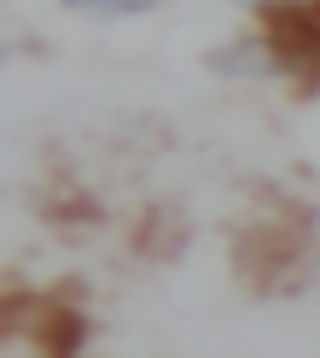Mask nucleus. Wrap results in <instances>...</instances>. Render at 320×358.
Here are the masks:
<instances>
[{"label": "nucleus", "mask_w": 320, "mask_h": 358, "mask_svg": "<svg viewBox=\"0 0 320 358\" xmlns=\"http://www.w3.org/2000/svg\"><path fill=\"white\" fill-rule=\"evenodd\" d=\"M261 44L272 55V66L293 71V82L304 92L320 87V17L310 6L272 0V6L261 11Z\"/></svg>", "instance_id": "obj_1"}, {"label": "nucleus", "mask_w": 320, "mask_h": 358, "mask_svg": "<svg viewBox=\"0 0 320 358\" xmlns=\"http://www.w3.org/2000/svg\"><path fill=\"white\" fill-rule=\"evenodd\" d=\"M206 66L212 71H223V76H245V71H255V76H266L272 66V55H266V44L261 38H239V44H223V49H212L206 55Z\"/></svg>", "instance_id": "obj_2"}, {"label": "nucleus", "mask_w": 320, "mask_h": 358, "mask_svg": "<svg viewBox=\"0 0 320 358\" xmlns=\"http://www.w3.org/2000/svg\"><path fill=\"white\" fill-rule=\"evenodd\" d=\"M76 11H115V17H131V11H152V0H66Z\"/></svg>", "instance_id": "obj_3"}]
</instances>
